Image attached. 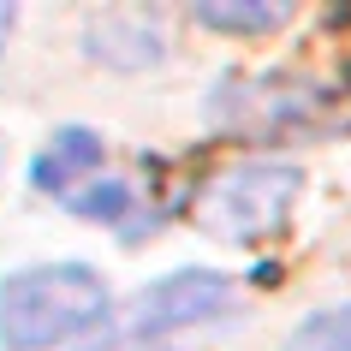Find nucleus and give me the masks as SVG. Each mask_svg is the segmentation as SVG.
Instances as JSON below:
<instances>
[{
	"label": "nucleus",
	"mask_w": 351,
	"mask_h": 351,
	"mask_svg": "<svg viewBox=\"0 0 351 351\" xmlns=\"http://www.w3.org/2000/svg\"><path fill=\"white\" fill-rule=\"evenodd\" d=\"M113 310L108 280L84 262H36L0 280V346L6 351H54L77 333L101 328Z\"/></svg>",
	"instance_id": "obj_1"
},
{
	"label": "nucleus",
	"mask_w": 351,
	"mask_h": 351,
	"mask_svg": "<svg viewBox=\"0 0 351 351\" xmlns=\"http://www.w3.org/2000/svg\"><path fill=\"white\" fill-rule=\"evenodd\" d=\"M298 167L286 161H250V167H232L221 173L215 185L197 197V226H208L215 239H232V244H256V239H274L286 215L298 203Z\"/></svg>",
	"instance_id": "obj_2"
},
{
	"label": "nucleus",
	"mask_w": 351,
	"mask_h": 351,
	"mask_svg": "<svg viewBox=\"0 0 351 351\" xmlns=\"http://www.w3.org/2000/svg\"><path fill=\"white\" fill-rule=\"evenodd\" d=\"M226 310H232V280L226 274H215V268H179V274H167L161 286H149L119 315V333L149 346L167 328H197V322H215Z\"/></svg>",
	"instance_id": "obj_3"
},
{
	"label": "nucleus",
	"mask_w": 351,
	"mask_h": 351,
	"mask_svg": "<svg viewBox=\"0 0 351 351\" xmlns=\"http://www.w3.org/2000/svg\"><path fill=\"white\" fill-rule=\"evenodd\" d=\"M95 167H101V137H95L90 125H66V131H54V143L30 161V179H36V191L72 203L77 179H90Z\"/></svg>",
	"instance_id": "obj_4"
},
{
	"label": "nucleus",
	"mask_w": 351,
	"mask_h": 351,
	"mask_svg": "<svg viewBox=\"0 0 351 351\" xmlns=\"http://www.w3.org/2000/svg\"><path fill=\"white\" fill-rule=\"evenodd\" d=\"M191 19L226 36H268L280 24H292V0H197Z\"/></svg>",
	"instance_id": "obj_5"
},
{
	"label": "nucleus",
	"mask_w": 351,
	"mask_h": 351,
	"mask_svg": "<svg viewBox=\"0 0 351 351\" xmlns=\"http://www.w3.org/2000/svg\"><path fill=\"white\" fill-rule=\"evenodd\" d=\"M286 351H351V310H322L292 333Z\"/></svg>",
	"instance_id": "obj_6"
},
{
	"label": "nucleus",
	"mask_w": 351,
	"mask_h": 351,
	"mask_svg": "<svg viewBox=\"0 0 351 351\" xmlns=\"http://www.w3.org/2000/svg\"><path fill=\"white\" fill-rule=\"evenodd\" d=\"M12 24H19V12H12V6L0 0V48H6V36H12Z\"/></svg>",
	"instance_id": "obj_7"
},
{
	"label": "nucleus",
	"mask_w": 351,
	"mask_h": 351,
	"mask_svg": "<svg viewBox=\"0 0 351 351\" xmlns=\"http://www.w3.org/2000/svg\"><path fill=\"white\" fill-rule=\"evenodd\" d=\"M143 351H149V346H143Z\"/></svg>",
	"instance_id": "obj_8"
}]
</instances>
